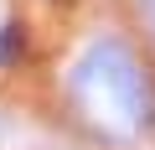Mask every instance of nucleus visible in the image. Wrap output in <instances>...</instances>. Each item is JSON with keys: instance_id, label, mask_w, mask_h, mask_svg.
Returning <instances> with one entry per match:
<instances>
[{"instance_id": "3", "label": "nucleus", "mask_w": 155, "mask_h": 150, "mask_svg": "<svg viewBox=\"0 0 155 150\" xmlns=\"http://www.w3.org/2000/svg\"><path fill=\"white\" fill-rule=\"evenodd\" d=\"M134 5H140V16H145V26L155 31V0H134Z\"/></svg>"}, {"instance_id": "2", "label": "nucleus", "mask_w": 155, "mask_h": 150, "mask_svg": "<svg viewBox=\"0 0 155 150\" xmlns=\"http://www.w3.org/2000/svg\"><path fill=\"white\" fill-rule=\"evenodd\" d=\"M26 57V26L11 16V21H0V67H16Z\"/></svg>"}, {"instance_id": "1", "label": "nucleus", "mask_w": 155, "mask_h": 150, "mask_svg": "<svg viewBox=\"0 0 155 150\" xmlns=\"http://www.w3.org/2000/svg\"><path fill=\"white\" fill-rule=\"evenodd\" d=\"M67 93L88 129H98L109 145H129L155 129V72L124 36L88 42L67 78Z\"/></svg>"}]
</instances>
